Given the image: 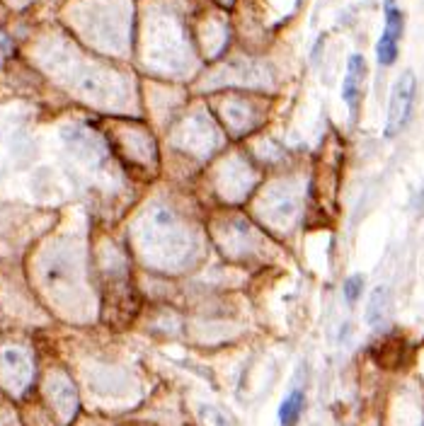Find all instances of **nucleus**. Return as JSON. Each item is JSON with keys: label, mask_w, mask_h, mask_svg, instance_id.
Returning <instances> with one entry per match:
<instances>
[{"label": "nucleus", "mask_w": 424, "mask_h": 426, "mask_svg": "<svg viewBox=\"0 0 424 426\" xmlns=\"http://www.w3.org/2000/svg\"><path fill=\"white\" fill-rule=\"evenodd\" d=\"M415 94H417V78L412 70H405L391 90V102H388L386 111V131H384L386 138H396L408 126L412 106H415Z\"/></svg>", "instance_id": "nucleus-1"}, {"label": "nucleus", "mask_w": 424, "mask_h": 426, "mask_svg": "<svg viewBox=\"0 0 424 426\" xmlns=\"http://www.w3.org/2000/svg\"><path fill=\"white\" fill-rule=\"evenodd\" d=\"M384 15H386V25H384V34H381L379 44H376V56H379L381 66H393L400 53V39H403V32H405V15L403 10L398 8L396 0H386Z\"/></svg>", "instance_id": "nucleus-2"}, {"label": "nucleus", "mask_w": 424, "mask_h": 426, "mask_svg": "<svg viewBox=\"0 0 424 426\" xmlns=\"http://www.w3.org/2000/svg\"><path fill=\"white\" fill-rule=\"evenodd\" d=\"M0 368H3L5 386L13 393H22L29 386V381H32V361L20 349H5L0 354Z\"/></svg>", "instance_id": "nucleus-3"}, {"label": "nucleus", "mask_w": 424, "mask_h": 426, "mask_svg": "<svg viewBox=\"0 0 424 426\" xmlns=\"http://www.w3.org/2000/svg\"><path fill=\"white\" fill-rule=\"evenodd\" d=\"M366 73H369L366 58H364L362 53H352L349 61H347V73L342 82V99L352 111H357L359 102H362L364 85H366Z\"/></svg>", "instance_id": "nucleus-4"}, {"label": "nucleus", "mask_w": 424, "mask_h": 426, "mask_svg": "<svg viewBox=\"0 0 424 426\" xmlns=\"http://www.w3.org/2000/svg\"><path fill=\"white\" fill-rule=\"evenodd\" d=\"M388 310H391V291L388 286H376L374 291L369 295V303H366V312H364V320H366L369 327L379 329L384 327L386 317H388Z\"/></svg>", "instance_id": "nucleus-5"}, {"label": "nucleus", "mask_w": 424, "mask_h": 426, "mask_svg": "<svg viewBox=\"0 0 424 426\" xmlns=\"http://www.w3.org/2000/svg\"><path fill=\"white\" fill-rule=\"evenodd\" d=\"M49 393H51V400H54V405L58 407V412H61L66 419H70V414L75 412V405H78L73 386H70L66 378L58 376V378H54V381H51Z\"/></svg>", "instance_id": "nucleus-6"}, {"label": "nucleus", "mask_w": 424, "mask_h": 426, "mask_svg": "<svg viewBox=\"0 0 424 426\" xmlns=\"http://www.w3.org/2000/svg\"><path fill=\"white\" fill-rule=\"evenodd\" d=\"M305 407V395L301 388H293L291 393L286 395L284 402L279 407V422L281 426H296V422L301 419Z\"/></svg>", "instance_id": "nucleus-7"}, {"label": "nucleus", "mask_w": 424, "mask_h": 426, "mask_svg": "<svg viewBox=\"0 0 424 426\" xmlns=\"http://www.w3.org/2000/svg\"><path fill=\"white\" fill-rule=\"evenodd\" d=\"M362 291H364V276L362 274H354L344 281V300L347 303H357Z\"/></svg>", "instance_id": "nucleus-8"}, {"label": "nucleus", "mask_w": 424, "mask_h": 426, "mask_svg": "<svg viewBox=\"0 0 424 426\" xmlns=\"http://www.w3.org/2000/svg\"><path fill=\"white\" fill-rule=\"evenodd\" d=\"M8 49H10V41L3 32H0V51H8Z\"/></svg>", "instance_id": "nucleus-9"}]
</instances>
